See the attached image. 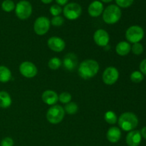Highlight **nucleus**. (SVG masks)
<instances>
[{"label":"nucleus","mask_w":146,"mask_h":146,"mask_svg":"<svg viewBox=\"0 0 146 146\" xmlns=\"http://www.w3.org/2000/svg\"><path fill=\"white\" fill-rule=\"evenodd\" d=\"M99 71V64L93 59H86L82 61L78 66V74L83 79L88 80L93 78Z\"/></svg>","instance_id":"nucleus-1"},{"label":"nucleus","mask_w":146,"mask_h":146,"mask_svg":"<svg viewBox=\"0 0 146 146\" xmlns=\"http://www.w3.org/2000/svg\"><path fill=\"white\" fill-rule=\"evenodd\" d=\"M119 127L124 131H133L138 125V118L133 113L125 112L120 115L118 120Z\"/></svg>","instance_id":"nucleus-2"},{"label":"nucleus","mask_w":146,"mask_h":146,"mask_svg":"<svg viewBox=\"0 0 146 146\" xmlns=\"http://www.w3.org/2000/svg\"><path fill=\"white\" fill-rule=\"evenodd\" d=\"M121 10L117 5L108 6L103 13V19L106 24H113L118 22L121 17Z\"/></svg>","instance_id":"nucleus-3"},{"label":"nucleus","mask_w":146,"mask_h":146,"mask_svg":"<svg viewBox=\"0 0 146 146\" xmlns=\"http://www.w3.org/2000/svg\"><path fill=\"white\" fill-rule=\"evenodd\" d=\"M65 115V111L63 107L59 105H54L46 113L47 121L52 124L59 123L63 121Z\"/></svg>","instance_id":"nucleus-4"},{"label":"nucleus","mask_w":146,"mask_h":146,"mask_svg":"<svg viewBox=\"0 0 146 146\" xmlns=\"http://www.w3.org/2000/svg\"><path fill=\"white\" fill-rule=\"evenodd\" d=\"M143 37L144 30L140 26H131L125 31V38L129 42L133 44L139 43Z\"/></svg>","instance_id":"nucleus-5"},{"label":"nucleus","mask_w":146,"mask_h":146,"mask_svg":"<svg viewBox=\"0 0 146 146\" xmlns=\"http://www.w3.org/2000/svg\"><path fill=\"white\" fill-rule=\"evenodd\" d=\"M32 13V6L26 0L19 1L15 7V14L20 19H27Z\"/></svg>","instance_id":"nucleus-6"},{"label":"nucleus","mask_w":146,"mask_h":146,"mask_svg":"<svg viewBox=\"0 0 146 146\" xmlns=\"http://www.w3.org/2000/svg\"><path fill=\"white\" fill-rule=\"evenodd\" d=\"M63 12L66 18L69 20H75L81 16L82 9L77 3H69L64 7Z\"/></svg>","instance_id":"nucleus-7"},{"label":"nucleus","mask_w":146,"mask_h":146,"mask_svg":"<svg viewBox=\"0 0 146 146\" xmlns=\"http://www.w3.org/2000/svg\"><path fill=\"white\" fill-rule=\"evenodd\" d=\"M50 20L46 17H40L36 19L34 30L37 35L43 36L46 34L50 28Z\"/></svg>","instance_id":"nucleus-8"},{"label":"nucleus","mask_w":146,"mask_h":146,"mask_svg":"<svg viewBox=\"0 0 146 146\" xmlns=\"http://www.w3.org/2000/svg\"><path fill=\"white\" fill-rule=\"evenodd\" d=\"M118 78H119V72L118 69L114 66L108 67L103 73V81L106 85H113L118 81Z\"/></svg>","instance_id":"nucleus-9"},{"label":"nucleus","mask_w":146,"mask_h":146,"mask_svg":"<svg viewBox=\"0 0 146 146\" xmlns=\"http://www.w3.org/2000/svg\"><path fill=\"white\" fill-rule=\"evenodd\" d=\"M19 71L23 76L31 78L36 76L38 69L33 63L30 61H24L20 64Z\"/></svg>","instance_id":"nucleus-10"},{"label":"nucleus","mask_w":146,"mask_h":146,"mask_svg":"<svg viewBox=\"0 0 146 146\" xmlns=\"http://www.w3.org/2000/svg\"><path fill=\"white\" fill-rule=\"evenodd\" d=\"M94 42L98 46H106L110 41V36L108 32L104 29H98L95 31L94 35Z\"/></svg>","instance_id":"nucleus-11"},{"label":"nucleus","mask_w":146,"mask_h":146,"mask_svg":"<svg viewBox=\"0 0 146 146\" xmlns=\"http://www.w3.org/2000/svg\"><path fill=\"white\" fill-rule=\"evenodd\" d=\"M48 48L55 52H61L65 48V41L58 36H52L47 41Z\"/></svg>","instance_id":"nucleus-12"},{"label":"nucleus","mask_w":146,"mask_h":146,"mask_svg":"<svg viewBox=\"0 0 146 146\" xmlns=\"http://www.w3.org/2000/svg\"><path fill=\"white\" fill-rule=\"evenodd\" d=\"M78 57L74 53H68L66 54L63 60V65L65 69L68 71H73L78 66Z\"/></svg>","instance_id":"nucleus-13"},{"label":"nucleus","mask_w":146,"mask_h":146,"mask_svg":"<svg viewBox=\"0 0 146 146\" xmlns=\"http://www.w3.org/2000/svg\"><path fill=\"white\" fill-rule=\"evenodd\" d=\"M142 141L141 132L139 131H131L126 136V143L128 146H138Z\"/></svg>","instance_id":"nucleus-14"},{"label":"nucleus","mask_w":146,"mask_h":146,"mask_svg":"<svg viewBox=\"0 0 146 146\" xmlns=\"http://www.w3.org/2000/svg\"><path fill=\"white\" fill-rule=\"evenodd\" d=\"M104 11V4L100 1H94L90 4L88 8V12L92 17H98Z\"/></svg>","instance_id":"nucleus-15"},{"label":"nucleus","mask_w":146,"mask_h":146,"mask_svg":"<svg viewBox=\"0 0 146 146\" xmlns=\"http://www.w3.org/2000/svg\"><path fill=\"white\" fill-rule=\"evenodd\" d=\"M41 98L46 104L49 106L55 105L58 101V96L52 90H46L44 91L42 94Z\"/></svg>","instance_id":"nucleus-16"},{"label":"nucleus","mask_w":146,"mask_h":146,"mask_svg":"<svg viewBox=\"0 0 146 146\" xmlns=\"http://www.w3.org/2000/svg\"><path fill=\"white\" fill-rule=\"evenodd\" d=\"M106 138L108 141L112 143H115L118 142L121 138V129L115 126L111 127L107 131Z\"/></svg>","instance_id":"nucleus-17"},{"label":"nucleus","mask_w":146,"mask_h":146,"mask_svg":"<svg viewBox=\"0 0 146 146\" xmlns=\"http://www.w3.org/2000/svg\"><path fill=\"white\" fill-rule=\"evenodd\" d=\"M131 51V46L127 41H121L118 43L115 47V51L117 54L121 56L128 55Z\"/></svg>","instance_id":"nucleus-18"},{"label":"nucleus","mask_w":146,"mask_h":146,"mask_svg":"<svg viewBox=\"0 0 146 146\" xmlns=\"http://www.w3.org/2000/svg\"><path fill=\"white\" fill-rule=\"evenodd\" d=\"M11 105V98L6 91H0V108H7Z\"/></svg>","instance_id":"nucleus-19"},{"label":"nucleus","mask_w":146,"mask_h":146,"mask_svg":"<svg viewBox=\"0 0 146 146\" xmlns=\"http://www.w3.org/2000/svg\"><path fill=\"white\" fill-rule=\"evenodd\" d=\"M11 78V71L4 66H0V82L7 83Z\"/></svg>","instance_id":"nucleus-20"},{"label":"nucleus","mask_w":146,"mask_h":146,"mask_svg":"<svg viewBox=\"0 0 146 146\" xmlns=\"http://www.w3.org/2000/svg\"><path fill=\"white\" fill-rule=\"evenodd\" d=\"M64 109V111L67 113L68 115H74L78 112V106L76 103L70 102L65 106Z\"/></svg>","instance_id":"nucleus-21"},{"label":"nucleus","mask_w":146,"mask_h":146,"mask_svg":"<svg viewBox=\"0 0 146 146\" xmlns=\"http://www.w3.org/2000/svg\"><path fill=\"white\" fill-rule=\"evenodd\" d=\"M104 119H105L106 122L111 124V125L116 123V122L118 121L116 114L112 111H108L106 113L105 115H104Z\"/></svg>","instance_id":"nucleus-22"},{"label":"nucleus","mask_w":146,"mask_h":146,"mask_svg":"<svg viewBox=\"0 0 146 146\" xmlns=\"http://www.w3.org/2000/svg\"><path fill=\"white\" fill-rule=\"evenodd\" d=\"M61 64H62V62H61V59L57 57H53L48 62V67L52 70L58 69L61 67Z\"/></svg>","instance_id":"nucleus-23"},{"label":"nucleus","mask_w":146,"mask_h":146,"mask_svg":"<svg viewBox=\"0 0 146 146\" xmlns=\"http://www.w3.org/2000/svg\"><path fill=\"white\" fill-rule=\"evenodd\" d=\"M1 8L6 12H10L15 9V4L12 0H4L1 4Z\"/></svg>","instance_id":"nucleus-24"},{"label":"nucleus","mask_w":146,"mask_h":146,"mask_svg":"<svg viewBox=\"0 0 146 146\" xmlns=\"http://www.w3.org/2000/svg\"><path fill=\"white\" fill-rule=\"evenodd\" d=\"M131 80L133 81V83H138L141 82V81L143 80L144 78V76L141 71H135L131 74Z\"/></svg>","instance_id":"nucleus-25"},{"label":"nucleus","mask_w":146,"mask_h":146,"mask_svg":"<svg viewBox=\"0 0 146 146\" xmlns=\"http://www.w3.org/2000/svg\"><path fill=\"white\" fill-rule=\"evenodd\" d=\"M71 95L68 92H63L58 96V101L62 104H68L71 101Z\"/></svg>","instance_id":"nucleus-26"},{"label":"nucleus","mask_w":146,"mask_h":146,"mask_svg":"<svg viewBox=\"0 0 146 146\" xmlns=\"http://www.w3.org/2000/svg\"><path fill=\"white\" fill-rule=\"evenodd\" d=\"M131 51L135 55H141L143 52L144 48L141 44L135 43V44H133V46L131 47Z\"/></svg>","instance_id":"nucleus-27"},{"label":"nucleus","mask_w":146,"mask_h":146,"mask_svg":"<svg viewBox=\"0 0 146 146\" xmlns=\"http://www.w3.org/2000/svg\"><path fill=\"white\" fill-rule=\"evenodd\" d=\"M49 11L54 17H56V16H59L60 14L62 12V9H61V6L58 5V4H54L50 7Z\"/></svg>","instance_id":"nucleus-28"},{"label":"nucleus","mask_w":146,"mask_h":146,"mask_svg":"<svg viewBox=\"0 0 146 146\" xmlns=\"http://www.w3.org/2000/svg\"><path fill=\"white\" fill-rule=\"evenodd\" d=\"M64 23V19L61 16H56V17H54L51 19V24L54 27H60V26L63 25Z\"/></svg>","instance_id":"nucleus-29"},{"label":"nucleus","mask_w":146,"mask_h":146,"mask_svg":"<svg viewBox=\"0 0 146 146\" xmlns=\"http://www.w3.org/2000/svg\"><path fill=\"white\" fill-rule=\"evenodd\" d=\"M133 1L134 0H115V2H116L118 7L127 8L132 5Z\"/></svg>","instance_id":"nucleus-30"},{"label":"nucleus","mask_w":146,"mask_h":146,"mask_svg":"<svg viewBox=\"0 0 146 146\" xmlns=\"http://www.w3.org/2000/svg\"><path fill=\"white\" fill-rule=\"evenodd\" d=\"M1 146H13L14 145V141L12 138L9 137H6L1 141Z\"/></svg>","instance_id":"nucleus-31"},{"label":"nucleus","mask_w":146,"mask_h":146,"mask_svg":"<svg viewBox=\"0 0 146 146\" xmlns=\"http://www.w3.org/2000/svg\"><path fill=\"white\" fill-rule=\"evenodd\" d=\"M140 70L141 72L144 75H146V58L143 60L140 64Z\"/></svg>","instance_id":"nucleus-32"},{"label":"nucleus","mask_w":146,"mask_h":146,"mask_svg":"<svg viewBox=\"0 0 146 146\" xmlns=\"http://www.w3.org/2000/svg\"><path fill=\"white\" fill-rule=\"evenodd\" d=\"M68 0H56V3L58 4V5L59 6H64L66 5L68 2Z\"/></svg>","instance_id":"nucleus-33"},{"label":"nucleus","mask_w":146,"mask_h":146,"mask_svg":"<svg viewBox=\"0 0 146 146\" xmlns=\"http://www.w3.org/2000/svg\"><path fill=\"white\" fill-rule=\"evenodd\" d=\"M141 136H142L143 138H145V139L146 140V126L144 127V128H143L142 129H141Z\"/></svg>","instance_id":"nucleus-34"},{"label":"nucleus","mask_w":146,"mask_h":146,"mask_svg":"<svg viewBox=\"0 0 146 146\" xmlns=\"http://www.w3.org/2000/svg\"><path fill=\"white\" fill-rule=\"evenodd\" d=\"M41 1H42L43 3H44V4H49V3H51L53 0H41Z\"/></svg>","instance_id":"nucleus-35"},{"label":"nucleus","mask_w":146,"mask_h":146,"mask_svg":"<svg viewBox=\"0 0 146 146\" xmlns=\"http://www.w3.org/2000/svg\"><path fill=\"white\" fill-rule=\"evenodd\" d=\"M101 1H103V2H105V3H108V2H111V1H113V0H101Z\"/></svg>","instance_id":"nucleus-36"}]
</instances>
